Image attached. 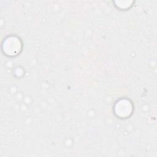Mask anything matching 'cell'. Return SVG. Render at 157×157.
Wrapping results in <instances>:
<instances>
[{
	"label": "cell",
	"mask_w": 157,
	"mask_h": 157,
	"mask_svg": "<svg viewBox=\"0 0 157 157\" xmlns=\"http://www.w3.org/2000/svg\"><path fill=\"white\" fill-rule=\"evenodd\" d=\"M4 53L10 56L17 55L21 49V42L16 36H11L6 38L2 43Z\"/></svg>",
	"instance_id": "cell-1"
},
{
	"label": "cell",
	"mask_w": 157,
	"mask_h": 157,
	"mask_svg": "<svg viewBox=\"0 0 157 157\" xmlns=\"http://www.w3.org/2000/svg\"><path fill=\"white\" fill-rule=\"evenodd\" d=\"M114 110L118 117L120 118H126L131 114L132 112V105L128 99H120L115 104Z\"/></svg>",
	"instance_id": "cell-2"
}]
</instances>
